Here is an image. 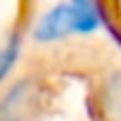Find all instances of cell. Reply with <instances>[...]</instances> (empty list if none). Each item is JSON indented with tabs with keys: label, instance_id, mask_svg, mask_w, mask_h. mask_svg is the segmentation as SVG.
Here are the masks:
<instances>
[{
	"label": "cell",
	"instance_id": "6da1fadb",
	"mask_svg": "<svg viewBox=\"0 0 121 121\" xmlns=\"http://www.w3.org/2000/svg\"><path fill=\"white\" fill-rule=\"evenodd\" d=\"M69 33H76L74 31V22H71V10H69V3H62L52 7L36 26L33 31V38L38 43H50V40H57V38H64Z\"/></svg>",
	"mask_w": 121,
	"mask_h": 121
},
{
	"label": "cell",
	"instance_id": "7a4b0ae2",
	"mask_svg": "<svg viewBox=\"0 0 121 121\" xmlns=\"http://www.w3.org/2000/svg\"><path fill=\"white\" fill-rule=\"evenodd\" d=\"M69 10H71V22H74L76 33L95 31V26H97L95 0H69Z\"/></svg>",
	"mask_w": 121,
	"mask_h": 121
},
{
	"label": "cell",
	"instance_id": "3957f363",
	"mask_svg": "<svg viewBox=\"0 0 121 121\" xmlns=\"http://www.w3.org/2000/svg\"><path fill=\"white\" fill-rule=\"evenodd\" d=\"M19 48H22L19 36H12V38L5 43V50H3V76H7L10 67L14 64V57L19 55Z\"/></svg>",
	"mask_w": 121,
	"mask_h": 121
}]
</instances>
